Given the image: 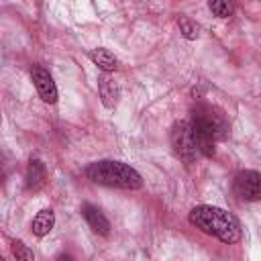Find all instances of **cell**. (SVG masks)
Segmentation results:
<instances>
[{
	"label": "cell",
	"mask_w": 261,
	"mask_h": 261,
	"mask_svg": "<svg viewBox=\"0 0 261 261\" xmlns=\"http://www.w3.org/2000/svg\"><path fill=\"white\" fill-rule=\"evenodd\" d=\"M190 222L202 232L216 237L222 243H237L241 239V226L237 218L218 206H196L190 212Z\"/></svg>",
	"instance_id": "obj_1"
},
{
	"label": "cell",
	"mask_w": 261,
	"mask_h": 261,
	"mask_svg": "<svg viewBox=\"0 0 261 261\" xmlns=\"http://www.w3.org/2000/svg\"><path fill=\"white\" fill-rule=\"evenodd\" d=\"M86 175L94 184L122 188V190H139L143 186L141 175L126 163L120 161H96L86 167Z\"/></svg>",
	"instance_id": "obj_2"
},
{
	"label": "cell",
	"mask_w": 261,
	"mask_h": 261,
	"mask_svg": "<svg viewBox=\"0 0 261 261\" xmlns=\"http://www.w3.org/2000/svg\"><path fill=\"white\" fill-rule=\"evenodd\" d=\"M190 124L194 130L210 137L214 143L226 139V135H228V122H226L224 114L210 104H198L194 108Z\"/></svg>",
	"instance_id": "obj_3"
},
{
	"label": "cell",
	"mask_w": 261,
	"mask_h": 261,
	"mask_svg": "<svg viewBox=\"0 0 261 261\" xmlns=\"http://www.w3.org/2000/svg\"><path fill=\"white\" fill-rule=\"evenodd\" d=\"M171 147L177 157H181L186 163H192L196 157V145L192 137V124L181 120L171 126Z\"/></svg>",
	"instance_id": "obj_4"
},
{
	"label": "cell",
	"mask_w": 261,
	"mask_h": 261,
	"mask_svg": "<svg viewBox=\"0 0 261 261\" xmlns=\"http://www.w3.org/2000/svg\"><path fill=\"white\" fill-rule=\"evenodd\" d=\"M234 194L239 198H243V200H251V202L259 200V196H261V177H259V173L251 171V169L237 173V177H234Z\"/></svg>",
	"instance_id": "obj_5"
},
{
	"label": "cell",
	"mask_w": 261,
	"mask_h": 261,
	"mask_svg": "<svg viewBox=\"0 0 261 261\" xmlns=\"http://www.w3.org/2000/svg\"><path fill=\"white\" fill-rule=\"evenodd\" d=\"M31 77H33V84H35L41 100L47 102V104H55L57 102V86H55L51 73L41 65H33Z\"/></svg>",
	"instance_id": "obj_6"
},
{
	"label": "cell",
	"mask_w": 261,
	"mask_h": 261,
	"mask_svg": "<svg viewBox=\"0 0 261 261\" xmlns=\"http://www.w3.org/2000/svg\"><path fill=\"white\" fill-rule=\"evenodd\" d=\"M82 214H84L86 222L90 224V228H92L94 232H98V234H102V237H106V234L110 232V222H108V218H106V216L102 214V210L96 208L94 204H84V206H82Z\"/></svg>",
	"instance_id": "obj_7"
},
{
	"label": "cell",
	"mask_w": 261,
	"mask_h": 261,
	"mask_svg": "<svg viewBox=\"0 0 261 261\" xmlns=\"http://www.w3.org/2000/svg\"><path fill=\"white\" fill-rule=\"evenodd\" d=\"M98 90H100V98H102V104L106 108H114L116 102H118V96H120V90H118V84L114 82V77L110 73H102L98 77Z\"/></svg>",
	"instance_id": "obj_8"
},
{
	"label": "cell",
	"mask_w": 261,
	"mask_h": 261,
	"mask_svg": "<svg viewBox=\"0 0 261 261\" xmlns=\"http://www.w3.org/2000/svg\"><path fill=\"white\" fill-rule=\"evenodd\" d=\"M88 57H90L92 63H94L98 69H102L104 73H112V71H116V67H118L116 57H114L108 49H102V47L92 49V51L88 53Z\"/></svg>",
	"instance_id": "obj_9"
},
{
	"label": "cell",
	"mask_w": 261,
	"mask_h": 261,
	"mask_svg": "<svg viewBox=\"0 0 261 261\" xmlns=\"http://www.w3.org/2000/svg\"><path fill=\"white\" fill-rule=\"evenodd\" d=\"M45 179H47V169H45L43 161L33 159L29 163V169H27V188L33 190V192L35 190H41L43 184H45Z\"/></svg>",
	"instance_id": "obj_10"
},
{
	"label": "cell",
	"mask_w": 261,
	"mask_h": 261,
	"mask_svg": "<svg viewBox=\"0 0 261 261\" xmlns=\"http://www.w3.org/2000/svg\"><path fill=\"white\" fill-rule=\"evenodd\" d=\"M53 224H55V214H53V210H41V212L33 218V232H35L37 237H45V234L51 232Z\"/></svg>",
	"instance_id": "obj_11"
},
{
	"label": "cell",
	"mask_w": 261,
	"mask_h": 261,
	"mask_svg": "<svg viewBox=\"0 0 261 261\" xmlns=\"http://www.w3.org/2000/svg\"><path fill=\"white\" fill-rule=\"evenodd\" d=\"M12 255L16 261H35V255L33 251L22 243V241H12Z\"/></svg>",
	"instance_id": "obj_12"
},
{
	"label": "cell",
	"mask_w": 261,
	"mask_h": 261,
	"mask_svg": "<svg viewBox=\"0 0 261 261\" xmlns=\"http://www.w3.org/2000/svg\"><path fill=\"white\" fill-rule=\"evenodd\" d=\"M210 10H212L214 16L226 18V16L232 12V4L226 2V0H212V2H210Z\"/></svg>",
	"instance_id": "obj_13"
},
{
	"label": "cell",
	"mask_w": 261,
	"mask_h": 261,
	"mask_svg": "<svg viewBox=\"0 0 261 261\" xmlns=\"http://www.w3.org/2000/svg\"><path fill=\"white\" fill-rule=\"evenodd\" d=\"M177 24H179V29H181V33H184L186 39H196L200 35V27L196 22H192L190 18H186V16H181L177 20Z\"/></svg>",
	"instance_id": "obj_14"
},
{
	"label": "cell",
	"mask_w": 261,
	"mask_h": 261,
	"mask_svg": "<svg viewBox=\"0 0 261 261\" xmlns=\"http://www.w3.org/2000/svg\"><path fill=\"white\" fill-rule=\"evenodd\" d=\"M57 261H75V259H73V257H69V255H61Z\"/></svg>",
	"instance_id": "obj_15"
},
{
	"label": "cell",
	"mask_w": 261,
	"mask_h": 261,
	"mask_svg": "<svg viewBox=\"0 0 261 261\" xmlns=\"http://www.w3.org/2000/svg\"><path fill=\"white\" fill-rule=\"evenodd\" d=\"M0 261H6V259H4V257H0Z\"/></svg>",
	"instance_id": "obj_16"
}]
</instances>
